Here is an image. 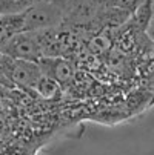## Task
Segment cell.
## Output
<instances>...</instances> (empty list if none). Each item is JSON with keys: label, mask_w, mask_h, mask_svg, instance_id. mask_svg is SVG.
I'll use <instances>...</instances> for the list:
<instances>
[{"label": "cell", "mask_w": 154, "mask_h": 155, "mask_svg": "<svg viewBox=\"0 0 154 155\" xmlns=\"http://www.w3.org/2000/svg\"><path fill=\"white\" fill-rule=\"evenodd\" d=\"M0 72H2L12 86H23L34 89L36 83L43 75L39 63L15 60L0 54Z\"/></svg>", "instance_id": "1"}, {"label": "cell", "mask_w": 154, "mask_h": 155, "mask_svg": "<svg viewBox=\"0 0 154 155\" xmlns=\"http://www.w3.org/2000/svg\"><path fill=\"white\" fill-rule=\"evenodd\" d=\"M0 54H3L9 58L26 60L34 63H39V60L43 57L36 31H22L15 34L5 45Z\"/></svg>", "instance_id": "2"}, {"label": "cell", "mask_w": 154, "mask_h": 155, "mask_svg": "<svg viewBox=\"0 0 154 155\" xmlns=\"http://www.w3.org/2000/svg\"><path fill=\"white\" fill-rule=\"evenodd\" d=\"M36 34L43 57H65L74 48V37L70 32H59L51 28L36 31Z\"/></svg>", "instance_id": "3"}, {"label": "cell", "mask_w": 154, "mask_h": 155, "mask_svg": "<svg viewBox=\"0 0 154 155\" xmlns=\"http://www.w3.org/2000/svg\"><path fill=\"white\" fill-rule=\"evenodd\" d=\"M25 28L23 31H43L51 29L60 21V11L46 2H39L23 12Z\"/></svg>", "instance_id": "4"}, {"label": "cell", "mask_w": 154, "mask_h": 155, "mask_svg": "<svg viewBox=\"0 0 154 155\" xmlns=\"http://www.w3.org/2000/svg\"><path fill=\"white\" fill-rule=\"evenodd\" d=\"M42 74L53 78L59 84H67L73 80L76 71L73 63L65 57H43L39 60Z\"/></svg>", "instance_id": "5"}, {"label": "cell", "mask_w": 154, "mask_h": 155, "mask_svg": "<svg viewBox=\"0 0 154 155\" xmlns=\"http://www.w3.org/2000/svg\"><path fill=\"white\" fill-rule=\"evenodd\" d=\"M25 28L23 12L20 14H3L0 15V52L6 43Z\"/></svg>", "instance_id": "6"}, {"label": "cell", "mask_w": 154, "mask_h": 155, "mask_svg": "<svg viewBox=\"0 0 154 155\" xmlns=\"http://www.w3.org/2000/svg\"><path fill=\"white\" fill-rule=\"evenodd\" d=\"M43 0H0V15L3 14H20Z\"/></svg>", "instance_id": "7"}, {"label": "cell", "mask_w": 154, "mask_h": 155, "mask_svg": "<svg viewBox=\"0 0 154 155\" xmlns=\"http://www.w3.org/2000/svg\"><path fill=\"white\" fill-rule=\"evenodd\" d=\"M34 91L43 98H56L60 92V84L46 75H42L34 86Z\"/></svg>", "instance_id": "8"}, {"label": "cell", "mask_w": 154, "mask_h": 155, "mask_svg": "<svg viewBox=\"0 0 154 155\" xmlns=\"http://www.w3.org/2000/svg\"><path fill=\"white\" fill-rule=\"evenodd\" d=\"M152 2L151 0H146L145 3H142L134 12H133V17H134V25L140 29H146L149 26V21L152 18V8H151Z\"/></svg>", "instance_id": "9"}, {"label": "cell", "mask_w": 154, "mask_h": 155, "mask_svg": "<svg viewBox=\"0 0 154 155\" xmlns=\"http://www.w3.org/2000/svg\"><path fill=\"white\" fill-rule=\"evenodd\" d=\"M146 0H111L109 5L116 9H120L122 12H134L142 3H145Z\"/></svg>", "instance_id": "10"}, {"label": "cell", "mask_w": 154, "mask_h": 155, "mask_svg": "<svg viewBox=\"0 0 154 155\" xmlns=\"http://www.w3.org/2000/svg\"><path fill=\"white\" fill-rule=\"evenodd\" d=\"M109 45H111V41H109V38L106 37V34H99L97 37H94L90 41V51L96 55H100V54L106 52Z\"/></svg>", "instance_id": "11"}]
</instances>
